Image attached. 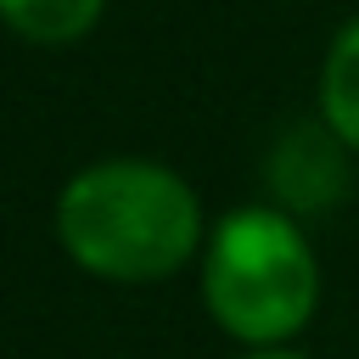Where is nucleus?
I'll return each mask as SVG.
<instances>
[{
    "label": "nucleus",
    "instance_id": "1",
    "mask_svg": "<svg viewBox=\"0 0 359 359\" xmlns=\"http://www.w3.org/2000/svg\"><path fill=\"white\" fill-rule=\"evenodd\" d=\"M208 219L191 180L157 157L84 163L56 191L62 252L112 286H151L180 275L208 247Z\"/></svg>",
    "mask_w": 359,
    "mask_h": 359
},
{
    "label": "nucleus",
    "instance_id": "2",
    "mask_svg": "<svg viewBox=\"0 0 359 359\" xmlns=\"http://www.w3.org/2000/svg\"><path fill=\"white\" fill-rule=\"evenodd\" d=\"M202 309L208 320L252 348H292L320 309V258L297 213L247 202L208 230L202 247Z\"/></svg>",
    "mask_w": 359,
    "mask_h": 359
},
{
    "label": "nucleus",
    "instance_id": "6",
    "mask_svg": "<svg viewBox=\"0 0 359 359\" xmlns=\"http://www.w3.org/2000/svg\"><path fill=\"white\" fill-rule=\"evenodd\" d=\"M241 359H309V353H297V348H252Z\"/></svg>",
    "mask_w": 359,
    "mask_h": 359
},
{
    "label": "nucleus",
    "instance_id": "3",
    "mask_svg": "<svg viewBox=\"0 0 359 359\" xmlns=\"http://www.w3.org/2000/svg\"><path fill=\"white\" fill-rule=\"evenodd\" d=\"M348 157H359L325 118H309V123H292L269 163H264V180L275 191V208L286 213H325L348 196Z\"/></svg>",
    "mask_w": 359,
    "mask_h": 359
},
{
    "label": "nucleus",
    "instance_id": "4",
    "mask_svg": "<svg viewBox=\"0 0 359 359\" xmlns=\"http://www.w3.org/2000/svg\"><path fill=\"white\" fill-rule=\"evenodd\" d=\"M314 107H320V118L359 151V17H348V22L337 28V39L325 45Z\"/></svg>",
    "mask_w": 359,
    "mask_h": 359
},
{
    "label": "nucleus",
    "instance_id": "5",
    "mask_svg": "<svg viewBox=\"0 0 359 359\" xmlns=\"http://www.w3.org/2000/svg\"><path fill=\"white\" fill-rule=\"evenodd\" d=\"M0 11L28 45H73L101 22L107 0H0Z\"/></svg>",
    "mask_w": 359,
    "mask_h": 359
}]
</instances>
